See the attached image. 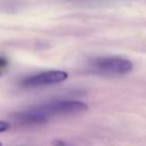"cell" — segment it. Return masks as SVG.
Returning <instances> with one entry per match:
<instances>
[{"label": "cell", "mask_w": 146, "mask_h": 146, "mask_svg": "<svg viewBox=\"0 0 146 146\" xmlns=\"http://www.w3.org/2000/svg\"><path fill=\"white\" fill-rule=\"evenodd\" d=\"M91 66L98 72L110 74H125L129 73L133 67L132 63L129 59L115 56L95 58L91 62Z\"/></svg>", "instance_id": "6da1fadb"}, {"label": "cell", "mask_w": 146, "mask_h": 146, "mask_svg": "<svg viewBox=\"0 0 146 146\" xmlns=\"http://www.w3.org/2000/svg\"><path fill=\"white\" fill-rule=\"evenodd\" d=\"M68 74L65 71L60 70H51L47 72H41L35 75H31L22 81V84L24 87L34 88V87H42V86H50L64 82L67 80Z\"/></svg>", "instance_id": "7a4b0ae2"}, {"label": "cell", "mask_w": 146, "mask_h": 146, "mask_svg": "<svg viewBox=\"0 0 146 146\" xmlns=\"http://www.w3.org/2000/svg\"><path fill=\"white\" fill-rule=\"evenodd\" d=\"M48 115L54 114H74L88 110V105L80 100H55L41 105Z\"/></svg>", "instance_id": "3957f363"}, {"label": "cell", "mask_w": 146, "mask_h": 146, "mask_svg": "<svg viewBox=\"0 0 146 146\" xmlns=\"http://www.w3.org/2000/svg\"><path fill=\"white\" fill-rule=\"evenodd\" d=\"M15 116H16V121L21 124H39L46 122L49 115L43 111L41 106H38L35 108L19 112Z\"/></svg>", "instance_id": "277c9868"}, {"label": "cell", "mask_w": 146, "mask_h": 146, "mask_svg": "<svg viewBox=\"0 0 146 146\" xmlns=\"http://www.w3.org/2000/svg\"><path fill=\"white\" fill-rule=\"evenodd\" d=\"M7 67H8V60L5 57L0 56V74H2Z\"/></svg>", "instance_id": "5b68a950"}, {"label": "cell", "mask_w": 146, "mask_h": 146, "mask_svg": "<svg viewBox=\"0 0 146 146\" xmlns=\"http://www.w3.org/2000/svg\"><path fill=\"white\" fill-rule=\"evenodd\" d=\"M10 128V123L7 121H0V132H5Z\"/></svg>", "instance_id": "8992f818"}, {"label": "cell", "mask_w": 146, "mask_h": 146, "mask_svg": "<svg viewBox=\"0 0 146 146\" xmlns=\"http://www.w3.org/2000/svg\"><path fill=\"white\" fill-rule=\"evenodd\" d=\"M0 146H2V144H1V141H0Z\"/></svg>", "instance_id": "52a82bcc"}]
</instances>
